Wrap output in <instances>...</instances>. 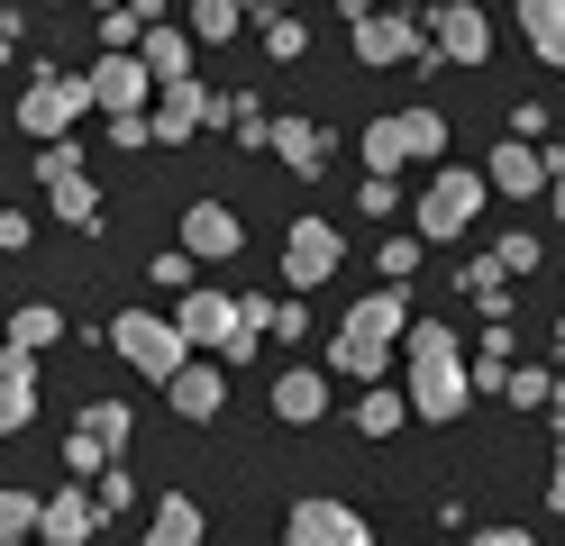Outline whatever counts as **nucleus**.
Returning a JSON list of instances; mask_svg holds the SVG:
<instances>
[{
  "mask_svg": "<svg viewBox=\"0 0 565 546\" xmlns=\"http://www.w3.org/2000/svg\"><path fill=\"white\" fill-rule=\"evenodd\" d=\"M220 119H228V100L210 92V83H164V92H156V109H147L156 146H192L201 128H220Z\"/></svg>",
  "mask_w": 565,
  "mask_h": 546,
  "instance_id": "5",
  "label": "nucleus"
},
{
  "mask_svg": "<svg viewBox=\"0 0 565 546\" xmlns=\"http://www.w3.org/2000/svg\"><path fill=\"white\" fill-rule=\"evenodd\" d=\"M38 520H46L38 492H0V546H38Z\"/></svg>",
  "mask_w": 565,
  "mask_h": 546,
  "instance_id": "31",
  "label": "nucleus"
},
{
  "mask_svg": "<svg viewBox=\"0 0 565 546\" xmlns=\"http://www.w3.org/2000/svg\"><path fill=\"white\" fill-rule=\"evenodd\" d=\"M547 510H565V447H556V473H547Z\"/></svg>",
  "mask_w": 565,
  "mask_h": 546,
  "instance_id": "41",
  "label": "nucleus"
},
{
  "mask_svg": "<svg viewBox=\"0 0 565 546\" xmlns=\"http://www.w3.org/2000/svg\"><path fill=\"white\" fill-rule=\"evenodd\" d=\"M237 246H246V228H237L228 201H192L183 210V255H192V265H228Z\"/></svg>",
  "mask_w": 565,
  "mask_h": 546,
  "instance_id": "12",
  "label": "nucleus"
},
{
  "mask_svg": "<svg viewBox=\"0 0 565 546\" xmlns=\"http://www.w3.org/2000/svg\"><path fill=\"white\" fill-rule=\"evenodd\" d=\"M356 156H365V173H402L419 156H447V119L438 109H393V119H374L356 137Z\"/></svg>",
  "mask_w": 565,
  "mask_h": 546,
  "instance_id": "2",
  "label": "nucleus"
},
{
  "mask_svg": "<svg viewBox=\"0 0 565 546\" xmlns=\"http://www.w3.org/2000/svg\"><path fill=\"white\" fill-rule=\"evenodd\" d=\"M402 419H411V400H402L393 383H374V392H356V428H365V437H393Z\"/></svg>",
  "mask_w": 565,
  "mask_h": 546,
  "instance_id": "30",
  "label": "nucleus"
},
{
  "mask_svg": "<svg viewBox=\"0 0 565 546\" xmlns=\"http://www.w3.org/2000/svg\"><path fill=\"white\" fill-rule=\"evenodd\" d=\"M338 10H347V19H356V10H374V0H338Z\"/></svg>",
  "mask_w": 565,
  "mask_h": 546,
  "instance_id": "45",
  "label": "nucleus"
},
{
  "mask_svg": "<svg viewBox=\"0 0 565 546\" xmlns=\"http://www.w3.org/2000/svg\"><path fill=\"white\" fill-rule=\"evenodd\" d=\"M556 355H565V310H556Z\"/></svg>",
  "mask_w": 565,
  "mask_h": 546,
  "instance_id": "46",
  "label": "nucleus"
},
{
  "mask_svg": "<svg viewBox=\"0 0 565 546\" xmlns=\"http://www.w3.org/2000/svg\"><path fill=\"white\" fill-rule=\"evenodd\" d=\"M55 338H64V310H55V301H19V310H10V346H19V355H38V346H55Z\"/></svg>",
  "mask_w": 565,
  "mask_h": 546,
  "instance_id": "27",
  "label": "nucleus"
},
{
  "mask_svg": "<svg viewBox=\"0 0 565 546\" xmlns=\"http://www.w3.org/2000/svg\"><path fill=\"white\" fill-rule=\"evenodd\" d=\"M429 46L447 64H483L492 55V19L475 10V0H438V10H429Z\"/></svg>",
  "mask_w": 565,
  "mask_h": 546,
  "instance_id": "11",
  "label": "nucleus"
},
{
  "mask_svg": "<svg viewBox=\"0 0 565 546\" xmlns=\"http://www.w3.org/2000/svg\"><path fill=\"white\" fill-rule=\"evenodd\" d=\"M100 464H110V456H100L92 437H64V473H100Z\"/></svg>",
  "mask_w": 565,
  "mask_h": 546,
  "instance_id": "40",
  "label": "nucleus"
},
{
  "mask_svg": "<svg viewBox=\"0 0 565 546\" xmlns=\"http://www.w3.org/2000/svg\"><path fill=\"white\" fill-rule=\"evenodd\" d=\"M265 328H274V291H237V328H228L220 364H246V355L265 346Z\"/></svg>",
  "mask_w": 565,
  "mask_h": 546,
  "instance_id": "24",
  "label": "nucleus"
},
{
  "mask_svg": "<svg viewBox=\"0 0 565 546\" xmlns=\"http://www.w3.org/2000/svg\"><path fill=\"white\" fill-rule=\"evenodd\" d=\"M483 192H492V182L466 173V164L429 173V192H419V228H429V237H466V228H475V210H483Z\"/></svg>",
  "mask_w": 565,
  "mask_h": 546,
  "instance_id": "6",
  "label": "nucleus"
},
{
  "mask_svg": "<svg viewBox=\"0 0 565 546\" xmlns=\"http://www.w3.org/2000/svg\"><path fill=\"white\" fill-rule=\"evenodd\" d=\"M547 410H556V419H565V374H556V392H547Z\"/></svg>",
  "mask_w": 565,
  "mask_h": 546,
  "instance_id": "44",
  "label": "nucleus"
},
{
  "mask_svg": "<svg viewBox=\"0 0 565 546\" xmlns=\"http://www.w3.org/2000/svg\"><path fill=\"white\" fill-rule=\"evenodd\" d=\"M256 36H265V55H274V64H301V55H310V28H301L292 10H274Z\"/></svg>",
  "mask_w": 565,
  "mask_h": 546,
  "instance_id": "33",
  "label": "nucleus"
},
{
  "mask_svg": "<svg viewBox=\"0 0 565 546\" xmlns=\"http://www.w3.org/2000/svg\"><path fill=\"white\" fill-rule=\"evenodd\" d=\"M274 419H292V428L329 419V374H310V364H282V374H274Z\"/></svg>",
  "mask_w": 565,
  "mask_h": 546,
  "instance_id": "18",
  "label": "nucleus"
},
{
  "mask_svg": "<svg viewBox=\"0 0 565 546\" xmlns=\"http://www.w3.org/2000/svg\"><path fill=\"white\" fill-rule=\"evenodd\" d=\"M74 437H92V447L110 456V447H128V437H137V410H128V400H92V410L74 419Z\"/></svg>",
  "mask_w": 565,
  "mask_h": 546,
  "instance_id": "26",
  "label": "nucleus"
},
{
  "mask_svg": "<svg viewBox=\"0 0 565 546\" xmlns=\"http://www.w3.org/2000/svg\"><path fill=\"white\" fill-rule=\"evenodd\" d=\"M64 173H83V146L74 137H55L46 156H38V182H64Z\"/></svg>",
  "mask_w": 565,
  "mask_h": 546,
  "instance_id": "36",
  "label": "nucleus"
},
{
  "mask_svg": "<svg viewBox=\"0 0 565 546\" xmlns=\"http://www.w3.org/2000/svg\"><path fill=\"white\" fill-rule=\"evenodd\" d=\"M347 28H356V55H365V64H411V55H429V28L402 19V10H356Z\"/></svg>",
  "mask_w": 565,
  "mask_h": 546,
  "instance_id": "8",
  "label": "nucleus"
},
{
  "mask_svg": "<svg viewBox=\"0 0 565 546\" xmlns=\"http://www.w3.org/2000/svg\"><path fill=\"white\" fill-rule=\"evenodd\" d=\"M137 64L156 73V92L164 83H192V28H147V36H137Z\"/></svg>",
  "mask_w": 565,
  "mask_h": 546,
  "instance_id": "20",
  "label": "nucleus"
},
{
  "mask_svg": "<svg viewBox=\"0 0 565 546\" xmlns=\"http://www.w3.org/2000/svg\"><path fill=\"white\" fill-rule=\"evenodd\" d=\"M282 537H292V546H374L347 501H292V510H282Z\"/></svg>",
  "mask_w": 565,
  "mask_h": 546,
  "instance_id": "10",
  "label": "nucleus"
},
{
  "mask_svg": "<svg viewBox=\"0 0 565 546\" xmlns=\"http://www.w3.org/2000/svg\"><path fill=\"white\" fill-rule=\"evenodd\" d=\"M201 528H210L201 501H192V492H164L156 520H147V546H201Z\"/></svg>",
  "mask_w": 565,
  "mask_h": 546,
  "instance_id": "22",
  "label": "nucleus"
},
{
  "mask_svg": "<svg viewBox=\"0 0 565 546\" xmlns=\"http://www.w3.org/2000/svg\"><path fill=\"white\" fill-rule=\"evenodd\" d=\"M46 201H55V218H64V228H100V192H92L83 173H64V182H46Z\"/></svg>",
  "mask_w": 565,
  "mask_h": 546,
  "instance_id": "28",
  "label": "nucleus"
},
{
  "mask_svg": "<svg viewBox=\"0 0 565 546\" xmlns=\"http://www.w3.org/2000/svg\"><path fill=\"white\" fill-rule=\"evenodd\" d=\"M402 355H411V364H402V400H411V419L447 428V419L475 400V364H466V346H456V328H447V319H411Z\"/></svg>",
  "mask_w": 565,
  "mask_h": 546,
  "instance_id": "1",
  "label": "nucleus"
},
{
  "mask_svg": "<svg viewBox=\"0 0 565 546\" xmlns=\"http://www.w3.org/2000/svg\"><path fill=\"white\" fill-rule=\"evenodd\" d=\"M393 201H402V192H393V173H365V192H356V210H365V218H393Z\"/></svg>",
  "mask_w": 565,
  "mask_h": 546,
  "instance_id": "37",
  "label": "nucleus"
},
{
  "mask_svg": "<svg viewBox=\"0 0 565 546\" xmlns=\"http://www.w3.org/2000/svg\"><path fill=\"white\" fill-rule=\"evenodd\" d=\"M520 36L539 46L547 73H565V0H520Z\"/></svg>",
  "mask_w": 565,
  "mask_h": 546,
  "instance_id": "21",
  "label": "nucleus"
},
{
  "mask_svg": "<svg viewBox=\"0 0 565 546\" xmlns=\"http://www.w3.org/2000/svg\"><path fill=\"white\" fill-rule=\"evenodd\" d=\"M492 274H502V282L539 274V237H529V228H502V246H492Z\"/></svg>",
  "mask_w": 565,
  "mask_h": 546,
  "instance_id": "34",
  "label": "nucleus"
},
{
  "mask_svg": "<svg viewBox=\"0 0 565 546\" xmlns=\"http://www.w3.org/2000/svg\"><path fill=\"white\" fill-rule=\"evenodd\" d=\"M329 374H356L374 392L383 374H393V346H365V338H347V328H338V338H329Z\"/></svg>",
  "mask_w": 565,
  "mask_h": 546,
  "instance_id": "25",
  "label": "nucleus"
},
{
  "mask_svg": "<svg viewBox=\"0 0 565 546\" xmlns=\"http://www.w3.org/2000/svg\"><path fill=\"white\" fill-rule=\"evenodd\" d=\"M492 392H502L511 410H547V392H556V374H547V364H502V383H492Z\"/></svg>",
  "mask_w": 565,
  "mask_h": 546,
  "instance_id": "29",
  "label": "nucleus"
},
{
  "mask_svg": "<svg viewBox=\"0 0 565 546\" xmlns=\"http://www.w3.org/2000/svg\"><path fill=\"white\" fill-rule=\"evenodd\" d=\"M483 182H492V192H502V201H539L547 192V156H539V146H492V164H483Z\"/></svg>",
  "mask_w": 565,
  "mask_h": 546,
  "instance_id": "15",
  "label": "nucleus"
},
{
  "mask_svg": "<svg viewBox=\"0 0 565 546\" xmlns=\"http://www.w3.org/2000/svg\"><path fill=\"white\" fill-rule=\"evenodd\" d=\"M475 546H529V537H520V528H483Z\"/></svg>",
  "mask_w": 565,
  "mask_h": 546,
  "instance_id": "42",
  "label": "nucleus"
},
{
  "mask_svg": "<svg viewBox=\"0 0 565 546\" xmlns=\"http://www.w3.org/2000/svg\"><path fill=\"white\" fill-rule=\"evenodd\" d=\"M92 109H110V119H147V92H156V73L137 64V55H100L92 73Z\"/></svg>",
  "mask_w": 565,
  "mask_h": 546,
  "instance_id": "9",
  "label": "nucleus"
},
{
  "mask_svg": "<svg viewBox=\"0 0 565 546\" xmlns=\"http://www.w3.org/2000/svg\"><path fill=\"white\" fill-rule=\"evenodd\" d=\"M183 10H192V36H201V46H228V36L246 28L237 0H183Z\"/></svg>",
  "mask_w": 565,
  "mask_h": 546,
  "instance_id": "32",
  "label": "nucleus"
},
{
  "mask_svg": "<svg viewBox=\"0 0 565 546\" xmlns=\"http://www.w3.org/2000/svg\"><path fill=\"white\" fill-rule=\"evenodd\" d=\"M164 400H173L183 419H220V410H228V374H220V364H183V374L164 383Z\"/></svg>",
  "mask_w": 565,
  "mask_h": 546,
  "instance_id": "19",
  "label": "nucleus"
},
{
  "mask_svg": "<svg viewBox=\"0 0 565 546\" xmlns=\"http://www.w3.org/2000/svg\"><path fill=\"white\" fill-rule=\"evenodd\" d=\"M228 328H237V291H183V301H173V338H183V346L220 355Z\"/></svg>",
  "mask_w": 565,
  "mask_h": 546,
  "instance_id": "13",
  "label": "nucleus"
},
{
  "mask_svg": "<svg viewBox=\"0 0 565 546\" xmlns=\"http://www.w3.org/2000/svg\"><path fill=\"white\" fill-rule=\"evenodd\" d=\"M274 10H292V0H274Z\"/></svg>",
  "mask_w": 565,
  "mask_h": 546,
  "instance_id": "48",
  "label": "nucleus"
},
{
  "mask_svg": "<svg viewBox=\"0 0 565 546\" xmlns=\"http://www.w3.org/2000/svg\"><path fill=\"white\" fill-rule=\"evenodd\" d=\"M38 546H46V537H38Z\"/></svg>",
  "mask_w": 565,
  "mask_h": 546,
  "instance_id": "49",
  "label": "nucleus"
},
{
  "mask_svg": "<svg viewBox=\"0 0 565 546\" xmlns=\"http://www.w3.org/2000/svg\"><path fill=\"white\" fill-rule=\"evenodd\" d=\"M110 346L137 364V374H156V383H173V374L192 364V346L173 338V319H156V310H119V319H110Z\"/></svg>",
  "mask_w": 565,
  "mask_h": 546,
  "instance_id": "4",
  "label": "nucleus"
},
{
  "mask_svg": "<svg viewBox=\"0 0 565 546\" xmlns=\"http://www.w3.org/2000/svg\"><path fill=\"white\" fill-rule=\"evenodd\" d=\"M46 10H74V0H46Z\"/></svg>",
  "mask_w": 565,
  "mask_h": 546,
  "instance_id": "47",
  "label": "nucleus"
},
{
  "mask_svg": "<svg viewBox=\"0 0 565 546\" xmlns=\"http://www.w3.org/2000/svg\"><path fill=\"white\" fill-rule=\"evenodd\" d=\"M10 46H19V19H0V64H10Z\"/></svg>",
  "mask_w": 565,
  "mask_h": 546,
  "instance_id": "43",
  "label": "nucleus"
},
{
  "mask_svg": "<svg viewBox=\"0 0 565 546\" xmlns=\"http://www.w3.org/2000/svg\"><path fill=\"white\" fill-rule=\"evenodd\" d=\"M92 528H100V501H92L83 483H64V492L46 501V520H38L46 546H92Z\"/></svg>",
  "mask_w": 565,
  "mask_h": 546,
  "instance_id": "17",
  "label": "nucleus"
},
{
  "mask_svg": "<svg viewBox=\"0 0 565 546\" xmlns=\"http://www.w3.org/2000/svg\"><path fill=\"white\" fill-rule=\"evenodd\" d=\"M83 109H92V83H83V73H38V83L19 92V128L38 137V146H55V137H74Z\"/></svg>",
  "mask_w": 565,
  "mask_h": 546,
  "instance_id": "3",
  "label": "nucleus"
},
{
  "mask_svg": "<svg viewBox=\"0 0 565 546\" xmlns=\"http://www.w3.org/2000/svg\"><path fill=\"white\" fill-rule=\"evenodd\" d=\"M338 228H329V218H292V228H282V282H292V291H310V282H329L338 274Z\"/></svg>",
  "mask_w": 565,
  "mask_h": 546,
  "instance_id": "7",
  "label": "nucleus"
},
{
  "mask_svg": "<svg viewBox=\"0 0 565 546\" xmlns=\"http://www.w3.org/2000/svg\"><path fill=\"white\" fill-rule=\"evenodd\" d=\"M28 237H38V218H28V210H0V255H19Z\"/></svg>",
  "mask_w": 565,
  "mask_h": 546,
  "instance_id": "39",
  "label": "nucleus"
},
{
  "mask_svg": "<svg viewBox=\"0 0 565 546\" xmlns=\"http://www.w3.org/2000/svg\"><path fill=\"white\" fill-rule=\"evenodd\" d=\"M28 419H38V355L0 346V437H19Z\"/></svg>",
  "mask_w": 565,
  "mask_h": 546,
  "instance_id": "16",
  "label": "nucleus"
},
{
  "mask_svg": "<svg viewBox=\"0 0 565 546\" xmlns=\"http://www.w3.org/2000/svg\"><path fill=\"white\" fill-rule=\"evenodd\" d=\"M110 146H119V156H147L156 128H147V119H110Z\"/></svg>",
  "mask_w": 565,
  "mask_h": 546,
  "instance_id": "38",
  "label": "nucleus"
},
{
  "mask_svg": "<svg viewBox=\"0 0 565 546\" xmlns=\"http://www.w3.org/2000/svg\"><path fill=\"white\" fill-rule=\"evenodd\" d=\"M419 274V237H383V282H411Z\"/></svg>",
  "mask_w": 565,
  "mask_h": 546,
  "instance_id": "35",
  "label": "nucleus"
},
{
  "mask_svg": "<svg viewBox=\"0 0 565 546\" xmlns=\"http://www.w3.org/2000/svg\"><path fill=\"white\" fill-rule=\"evenodd\" d=\"M265 146H274V156L292 164V173H320V164H329V137L310 128V119H274V128H265Z\"/></svg>",
  "mask_w": 565,
  "mask_h": 546,
  "instance_id": "23",
  "label": "nucleus"
},
{
  "mask_svg": "<svg viewBox=\"0 0 565 546\" xmlns=\"http://www.w3.org/2000/svg\"><path fill=\"white\" fill-rule=\"evenodd\" d=\"M338 328H347V338H365V346H393V338H411V291L383 282V291H365V301L347 310Z\"/></svg>",
  "mask_w": 565,
  "mask_h": 546,
  "instance_id": "14",
  "label": "nucleus"
}]
</instances>
